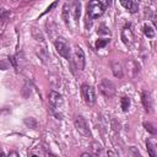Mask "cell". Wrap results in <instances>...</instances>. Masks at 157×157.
<instances>
[{"instance_id":"cell-1","label":"cell","mask_w":157,"mask_h":157,"mask_svg":"<svg viewBox=\"0 0 157 157\" xmlns=\"http://www.w3.org/2000/svg\"><path fill=\"white\" fill-rule=\"evenodd\" d=\"M107 7H108V1L107 0H90L88 4H87V16H86V20L87 21L90 20V23H91L93 20L101 17L105 12Z\"/></svg>"},{"instance_id":"cell-2","label":"cell","mask_w":157,"mask_h":157,"mask_svg":"<svg viewBox=\"0 0 157 157\" xmlns=\"http://www.w3.org/2000/svg\"><path fill=\"white\" fill-rule=\"evenodd\" d=\"M71 65H72V69L75 66V69L82 71L85 69V65H86V56H85V53L83 50L80 48V47H75L74 49V54H71Z\"/></svg>"},{"instance_id":"cell-3","label":"cell","mask_w":157,"mask_h":157,"mask_svg":"<svg viewBox=\"0 0 157 157\" xmlns=\"http://www.w3.org/2000/svg\"><path fill=\"white\" fill-rule=\"evenodd\" d=\"M54 45H55V49L59 53V55H61L63 58H65L69 61L71 60V49H70L67 42L63 37H58L54 42Z\"/></svg>"},{"instance_id":"cell-4","label":"cell","mask_w":157,"mask_h":157,"mask_svg":"<svg viewBox=\"0 0 157 157\" xmlns=\"http://www.w3.org/2000/svg\"><path fill=\"white\" fill-rule=\"evenodd\" d=\"M98 90L105 98H112L115 94V85L108 78H102L98 83Z\"/></svg>"},{"instance_id":"cell-5","label":"cell","mask_w":157,"mask_h":157,"mask_svg":"<svg viewBox=\"0 0 157 157\" xmlns=\"http://www.w3.org/2000/svg\"><path fill=\"white\" fill-rule=\"evenodd\" d=\"M81 96L88 105H93L96 103V92L92 86H90L87 83H82L81 85Z\"/></svg>"},{"instance_id":"cell-6","label":"cell","mask_w":157,"mask_h":157,"mask_svg":"<svg viewBox=\"0 0 157 157\" xmlns=\"http://www.w3.org/2000/svg\"><path fill=\"white\" fill-rule=\"evenodd\" d=\"M74 124H75V128L76 130L86 136V137H91V131H90V128H88V124L86 121V119L82 117V115H76L75 117V120H74Z\"/></svg>"},{"instance_id":"cell-7","label":"cell","mask_w":157,"mask_h":157,"mask_svg":"<svg viewBox=\"0 0 157 157\" xmlns=\"http://www.w3.org/2000/svg\"><path fill=\"white\" fill-rule=\"evenodd\" d=\"M48 101H49V104H50V107H52L53 110L59 109V108L63 105V103H64L63 96H61L59 92H56V91H50V92H49V94H48Z\"/></svg>"},{"instance_id":"cell-8","label":"cell","mask_w":157,"mask_h":157,"mask_svg":"<svg viewBox=\"0 0 157 157\" xmlns=\"http://www.w3.org/2000/svg\"><path fill=\"white\" fill-rule=\"evenodd\" d=\"M121 40L125 45H131L134 43V39H135V36H134V32L131 29V26L128 23L123 27L121 29Z\"/></svg>"},{"instance_id":"cell-9","label":"cell","mask_w":157,"mask_h":157,"mask_svg":"<svg viewBox=\"0 0 157 157\" xmlns=\"http://www.w3.org/2000/svg\"><path fill=\"white\" fill-rule=\"evenodd\" d=\"M70 15L72 16L74 22L77 25L78 18H80V15H81V1L80 0H74L70 4Z\"/></svg>"},{"instance_id":"cell-10","label":"cell","mask_w":157,"mask_h":157,"mask_svg":"<svg viewBox=\"0 0 157 157\" xmlns=\"http://www.w3.org/2000/svg\"><path fill=\"white\" fill-rule=\"evenodd\" d=\"M110 69H112V72H113V75L115 77L123 78V76H124V69H123L121 64L118 60H112L110 61Z\"/></svg>"},{"instance_id":"cell-11","label":"cell","mask_w":157,"mask_h":157,"mask_svg":"<svg viewBox=\"0 0 157 157\" xmlns=\"http://www.w3.org/2000/svg\"><path fill=\"white\" fill-rule=\"evenodd\" d=\"M141 99H142V104H144L146 112L151 113L152 112V98H151V94L148 92L144 91L142 94H141Z\"/></svg>"},{"instance_id":"cell-12","label":"cell","mask_w":157,"mask_h":157,"mask_svg":"<svg viewBox=\"0 0 157 157\" xmlns=\"http://www.w3.org/2000/svg\"><path fill=\"white\" fill-rule=\"evenodd\" d=\"M126 66H128V69H129V75H130L131 77H136V76L139 75L140 69H139V65H137L136 61H134V60H131V59H128V60H126Z\"/></svg>"},{"instance_id":"cell-13","label":"cell","mask_w":157,"mask_h":157,"mask_svg":"<svg viewBox=\"0 0 157 157\" xmlns=\"http://www.w3.org/2000/svg\"><path fill=\"white\" fill-rule=\"evenodd\" d=\"M119 2H120V5H121L124 9H126V10H128L129 12H131V13L136 12L137 9H139L137 4H136L134 0H119Z\"/></svg>"},{"instance_id":"cell-14","label":"cell","mask_w":157,"mask_h":157,"mask_svg":"<svg viewBox=\"0 0 157 157\" xmlns=\"http://www.w3.org/2000/svg\"><path fill=\"white\" fill-rule=\"evenodd\" d=\"M63 20L66 26H70V4L65 2L63 6Z\"/></svg>"},{"instance_id":"cell-15","label":"cell","mask_w":157,"mask_h":157,"mask_svg":"<svg viewBox=\"0 0 157 157\" xmlns=\"http://www.w3.org/2000/svg\"><path fill=\"white\" fill-rule=\"evenodd\" d=\"M146 148H147V152H148V155H150L151 157H156V156H157L156 144H155V141H153V140L148 139V140L146 141Z\"/></svg>"},{"instance_id":"cell-16","label":"cell","mask_w":157,"mask_h":157,"mask_svg":"<svg viewBox=\"0 0 157 157\" xmlns=\"http://www.w3.org/2000/svg\"><path fill=\"white\" fill-rule=\"evenodd\" d=\"M144 34L147 37V38H155V29H153V27L152 26H150V25H144Z\"/></svg>"},{"instance_id":"cell-17","label":"cell","mask_w":157,"mask_h":157,"mask_svg":"<svg viewBox=\"0 0 157 157\" xmlns=\"http://www.w3.org/2000/svg\"><path fill=\"white\" fill-rule=\"evenodd\" d=\"M120 104H121L123 112H128V109H129V107H130V98L126 97V96L121 97V98H120Z\"/></svg>"},{"instance_id":"cell-18","label":"cell","mask_w":157,"mask_h":157,"mask_svg":"<svg viewBox=\"0 0 157 157\" xmlns=\"http://www.w3.org/2000/svg\"><path fill=\"white\" fill-rule=\"evenodd\" d=\"M23 123L28 126V128H31V129H36L37 128V120L34 119V118H26L25 120H23Z\"/></svg>"},{"instance_id":"cell-19","label":"cell","mask_w":157,"mask_h":157,"mask_svg":"<svg viewBox=\"0 0 157 157\" xmlns=\"http://www.w3.org/2000/svg\"><path fill=\"white\" fill-rule=\"evenodd\" d=\"M109 42H110V39H98V40L96 42V49H102V48H104Z\"/></svg>"},{"instance_id":"cell-20","label":"cell","mask_w":157,"mask_h":157,"mask_svg":"<svg viewBox=\"0 0 157 157\" xmlns=\"http://www.w3.org/2000/svg\"><path fill=\"white\" fill-rule=\"evenodd\" d=\"M144 126H145V129H146L148 132H151V134H153V135L156 134V128H155L151 123H148V121H147V123H144Z\"/></svg>"},{"instance_id":"cell-21","label":"cell","mask_w":157,"mask_h":157,"mask_svg":"<svg viewBox=\"0 0 157 157\" xmlns=\"http://www.w3.org/2000/svg\"><path fill=\"white\" fill-rule=\"evenodd\" d=\"M9 15H10V13H9L7 11H5V12H1V13H0V27L6 22V20H7Z\"/></svg>"},{"instance_id":"cell-22","label":"cell","mask_w":157,"mask_h":157,"mask_svg":"<svg viewBox=\"0 0 157 157\" xmlns=\"http://www.w3.org/2000/svg\"><path fill=\"white\" fill-rule=\"evenodd\" d=\"M21 93H22V96H23L25 98H28V97H29V94H31V88H28V86L26 85V86H23V88H22Z\"/></svg>"},{"instance_id":"cell-23","label":"cell","mask_w":157,"mask_h":157,"mask_svg":"<svg viewBox=\"0 0 157 157\" xmlns=\"http://www.w3.org/2000/svg\"><path fill=\"white\" fill-rule=\"evenodd\" d=\"M10 61H9V59L7 60H0V69L1 70H7L10 66Z\"/></svg>"},{"instance_id":"cell-24","label":"cell","mask_w":157,"mask_h":157,"mask_svg":"<svg viewBox=\"0 0 157 157\" xmlns=\"http://www.w3.org/2000/svg\"><path fill=\"white\" fill-rule=\"evenodd\" d=\"M97 33H98V34H110L109 29H108V28H107L105 26H103V25H102V26L99 27V29L97 31Z\"/></svg>"},{"instance_id":"cell-25","label":"cell","mask_w":157,"mask_h":157,"mask_svg":"<svg viewBox=\"0 0 157 157\" xmlns=\"http://www.w3.org/2000/svg\"><path fill=\"white\" fill-rule=\"evenodd\" d=\"M7 59H9V61H10V64L12 65V67H13L15 70H17V63H16V58H15L13 55H11V56H9Z\"/></svg>"},{"instance_id":"cell-26","label":"cell","mask_w":157,"mask_h":157,"mask_svg":"<svg viewBox=\"0 0 157 157\" xmlns=\"http://www.w3.org/2000/svg\"><path fill=\"white\" fill-rule=\"evenodd\" d=\"M93 150H94V153L93 155H98L101 151H102V147L99 146V145H97V144H93V147H92Z\"/></svg>"},{"instance_id":"cell-27","label":"cell","mask_w":157,"mask_h":157,"mask_svg":"<svg viewBox=\"0 0 157 157\" xmlns=\"http://www.w3.org/2000/svg\"><path fill=\"white\" fill-rule=\"evenodd\" d=\"M56 4H58V0H56V1H54V2H53V4H52V5H50V6H49V7H48V9H47V10H45V11H44L43 13H42V16H43V15H45L47 12H49V11H52V9L56 6Z\"/></svg>"},{"instance_id":"cell-28","label":"cell","mask_w":157,"mask_h":157,"mask_svg":"<svg viewBox=\"0 0 157 157\" xmlns=\"http://www.w3.org/2000/svg\"><path fill=\"white\" fill-rule=\"evenodd\" d=\"M9 156H18L17 152H9Z\"/></svg>"},{"instance_id":"cell-29","label":"cell","mask_w":157,"mask_h":157,"mask_svg":"<svg viewBox=\"0 0 157 157\" xmlns=\"http://www.w3.org/2000/svg\"><path fill=\"white\" fill-rule=\"evenodd\" d=\"M2 156H5V152L2 151V148L0 147V157H2Z\"/></svg>"}]
</instances>
